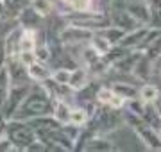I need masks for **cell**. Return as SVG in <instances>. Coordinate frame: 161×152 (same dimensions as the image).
Masks as SVG:
<instances>
[{
    "label": "cell",
    "mask_w": 161,
    "mask_h": 152,
    "mask_svg": "<svg viewBox=\"0 0 161 152\" xmlns=\"http://www.w3.org/2000/svg\"><path fill=\"white\" fill-rule=\"evenodd\" d=\"M111 88H113V91H115L116 95H120L124 100H131V99H136L138 97V88L136 86H132V84H129V82H111L109 84Z\"/></svg>",
    "instance_id": "23"
},
{
    "label": "cell",
    "mask_w": 161,
    "mask_h": 152,
    "mask_svg": "<svg viewBox=\"0 0 161 152\" xmlns=\"http://www.w3.org/2000/svg\"><path fill=\"white\" fill-rule=\"evenodd\" d=\"M72 107L68 100H54V109H52V117L56 118L59 123H68L70 122V113Z\"/></svg>",
    "instance_id": "19"
},
{
    "label": "cell",
    "mask_w": 161,
    "mask_h": 152,
    "mask_svg": "<svg viewBox=\"0 0 161 152\" xmlns=\"http://www.w3.org/2000/svg\"><path fill=\"white\" fill-rule=\"evenodd\" d=\"M159 73H161V72H159Z\"/></svg>",
    "instance_id": "36"
},
{
    "label": "cell",
    "mask_w": 161,
    "mask_h": 152,
    "mask_svg": "<svg viewBox=\"0 0 161 152\" xmlns=\"http://www.w3.org/2000/svg\"><path fill=\"white\" fill-rule=\"evenodd\" d=\"M31 4V0H4V9H6L7 20H16L18 14Z\"/></svg>",
    "instance_id": "21"
},
{
    "label": "cell",
    "mask_w": 161,
    "mask_h": 152,
    "mask_svg": "<svg viewBox=\"0 0 161 152\" xmlns=\"http://www.w3.org/2000/svg\"><path fill=\"white\" fill-rule=\"evenodd\" d=\"M29 6L32 7L41 18H45V20L50 18L52 14H54V9H56V6H54L52 0H31Z\"/></svg>",
    "instance_id": "25"
},
{
    "label": "cell",
    "mask_w": 161,
    "mask_h": 152,
    "mask_svg": "<svg viewBox=\"0 0 161 152\" xmlns=\"http://www.w3.org/2000/svg\"><path fill=\"white\" fill-rule=\"evenodd\" d=\"M6 136L14 143V147L18 150H27L31 143H34L38 140V134H36L34 129L31 127L25 120H18V118L7 120Z\"/></svg>",
    "instance_id": "3"
},
{
    "label": "cell",
    "mask_w": 161,
    "mask_h": 152,
    "mask_svg": "<svg viewBox=\"0 0 161 152\" xmlns=\"http://www.w3.org/2000/svg\"><path fill=\"white\" fill-rule=\"evenodd\" d=\"M90 79H92V73L86 66H74L72 72H70L68 86L77 93V91H82L90 86Z\"/></svg>",
    "instance_id": "10"
},
{
    "label": "cell",
    "mask_w": 161,
    "mask_h": 152,
    "mask_svg": "<svg viewBox=\"0 0 161 152\" xmlns=\"http://www.w3.org/2000/svg\"><path fill=\"white\" fill-rule=\"evenodd\" d=\"M125 9L129 13H131L132 16L138 20L142 25H149L150 22V7H149V2H145V0H142V2H127L125 4Z\"/></svg>",
    "instance_id": "14"
},
{
    "label": "cell",
    "mask_w": 161,
    "mask_h": 152,
    "mask_svg": "<svg viewBox=\"0 0 161 152\" xmlns=\"http://www.w3.org/2000/svg\"><path fill=\"white\" fill-rule=\"evenodd\" d=\"M90 122V113L84 106H77V107H72V113H70V122L77 127H84L86 123Z\"/></svg>",
    "instance_id": "26"
},
{
    "label": "cell",
    "mask_w": 161,
    "mask_h": 152,
    "mask_svg": "<svg viewBox=\"0 0 161 152\" xmlns=\"http://www.w3.org/2000/svg\"><path fill=\"white\" fill-rule=\"evenodd\" d=\"M100 32H102V34L109 40V43L113 45V47H115V45H118V43L122 41V38L127 34L125 30L120 29V27H116V25H108V27H106V29H102Z\"/></svg>",
    "instance_id": "28"
},
{
    "label": "cell",
    "mask_w": 161,
    "mask_h": 152,
    "mask_svg": "<svg viewBox=\"0 0 161 152\" xmlns=\"http://www.w3.org/2000/svg\"><path fill=\"white\" fill-rule=\"evenodd\" d=\"M6 127H7V118L2 115V111H0V136L6 134Z\"/></svg>",
    "instance_id": "34"
},
{
    "label": "cell",
    "mask_w": 161,
    "mask_h": 152,
    "mask_svg": "<svg viewBox=\"0 0 161 152\" xmlns=\"http://www.w3.org/2000/svg\"><path fill=\"white\" fill-rule=\"evenodd\" d=\"M129 127L134 131V134L140 138V141L145 145L147 150H152V152H161V136H159V131L152 129L150 125L142 120V117H136L134 120L129 122Z\"/></svg>",
    "instance_id": "4"
},
{
    "label": "cell",
    "mask_w": 161,
    "mask_h": 152,
    "mask_svg": "<svg viewBox=\"0 0 161 152\" xmlns=\"http://www.w3.org/2000/svg\"><path fill=\"white\" fill-rule=\"evenodd\" d=\"M43 20H45V18H41L31 6L25 7L16 18V22H18L20 27H23V29H34V30H38L41 27V22H43Z\"/></svg>",
    "instance_id": "13"
},
{
    "label": "cell",
    "mask_w": 161,
    "mask_h": 152,
    "mask_svg": "<svg viewBox=\"0 0 161 152\" xmlns=\"http://www.w3.org/2000/svg\"><path fill=\"white\" fill-rule=\"evenodd\" d=\"M118 0H98V9L100 11H108L109 7H113Z\"/></svg>",
    "instance_id": "33"
},
{
    "label": "cell",
    "mask_w": 161,
    "mask_h": 152,
    "mask_svg": "<svg viewBox=\"0 0 161 152\" xmlns=\"http://www.w3.org/2000/svg\"><path fill=\"white\" fill-rule=\"evenodd\" d=\"M25 122L34 129L38 136H40V134H47V133H50V131H56V129H59L61 125H63V123H59L56 118L52 117V115H41V117L29 118V120H25Z\"/></svg>",
    "instance_id": "9"
},
{
    "label": "cell",
    "mask_w": 161,
    "mask_h": 152,
    "mask_svg": "<svg viewBox=\"0 0 161 152\" xmlns=\"http://www.w3.org/2000/svg\"><path fill=\"white\" fill-rule=\"evenodd\" d=\"M70 11H84V9H92L95 0H61Z\"/></svg>",
    "instance_id": "29"
},
{
    "label": "cell",
    "mask_w": 161,
    "mask_h": 152,
    "mask_svg": "<svg viewBox=\"0 0 161 152\" xmlns=\"http://www.w3.org/2000/svg\"><path fill=\"white\" fill-rule=\"evenodd\" d=\"M159 136H161V129H159Z\"/></svg>",
    "instance_id": "35"
},
{
    "label": "cell",
    "mask_w": 161,
    "mask_h": 152,
    "mask_svg": "<svg viewBox=\"0 0 161 152\" xmlns=\"http://www.w3.org/2000/svg\"><path fill=\"white\" fill-rule=\"evenodd\" d=\"M92 36H93V30H90V29L64 24V27L59 32V41H61V45L64 48H70V47L80 48V47H84V45L90 43Z\"/></svg>",
    "instance_id": "5"
},
{
    "label": "cell",
    "mask_w": 161,
    "mask_h": 152,
    "mask_svg": "<svg viewBox=\"0 0 161 152\" xmlns=\"http://www.w3.org/2000/svg\"><path fill=\"white\" fill-rule=\"evenodd\" d=\"M150 7V22L149 25L161 30V0H149Z\"/></svg>",
    "instance_id": "27"
},
{
    "label": "cell",
    "mask_w": 161,
    "mask_h": 152,
    "mask_svg": "<svg viewBox=\"0 0 161 152\" xmlns=\"http://www.w3.org/2000/svg\"><path fill=\"white\" fill-rule=\"evenodd\" d=\"M64 20V24L77 25V27H84L93 32L106 29L108 25H111L109 14L108 11H100V9H84V11H66L61 14Z\"/></svg>",
    "instance_id": "2"
},
{
    "label": "cell",
    "mask_w": 161,
    "mask_h": 152,
    "mask_svg": "<svg viewBox=\"0 0 161 152\" xmlns=\"http://www.w3.org/2000/svg\"><path fill=\"white\" fill-rule=\"evenodd\" d=\"M70 72L72 68H66V66H56L54 70H52V81L59 82V84H68L70 81Z\"/></svg>",
    "instance_id": "30"
},
{
    "label": "cell",
    "mask_w": 161,
    "mask_h": 152,
    "mask_svg": "<svg viewBox=\"0 0 161 152\" xmlns=\"http://www.w3.org/2000/svg\"><path fill=\"white\" fill-rule=\"evenodd\" d=\"M159 97H161L159 88L152 82H143V86L138 88V99L145 104H154V102L159 100Z\"/></svg>",
    "instance_id": "18"
},
{
    "label": "cell",
    "mask_w": 161,
    "mask_h": 152,
    "mask_svg": "<svg viewBox=\"0 0 161 152\" xmlns=\"http://www.w3.org/2000/svg\"><path fill=\"white\" fill-rule=\"evenodd\" d=\"M142 120H143L147 125H150L152 129L159 131V129H161V109L158 107V102H154V104H145L143 106Z\"/></svg>",
    "instance_id": "16"
},
{
    "label": "cell",
    "mask_w": 161,
    "mask_h": 152,
    "mask_svg": "<svg viewBox=\"0 0 161 152\" xmlns=\"http://www.w3.org/2000/svg\"><path fill=\"white\" fill-rule=\"evenodd\" d=\"M52 109H54V99L43 88V84L34 82V86H31L29 93L22 100L14 118L29 120V118L41 117V115H52Z\"/></svg>",
    "instance_id": "1"
},
{
    "label": "cell",
    "mask_w": 161,
    "mask_h": 152,
    "mask_svg": "<svg viewBox=\"0 0 161 152\" xmlns=\"http://www.w3.org/2000/svg\"><path fill=\"white\" fill-rule=\"evenodd\" d=\"M95 102L98 106H106V107H111V109H120V111L125 106V100L122 99L120 95H116L109 84L108 86H98L95 90Z\"/></svg>",
    "instance_id": "8"
},
{
    "label": "cell",
    "mask_w": 161,
    "mask_h": 152,
    "mask_svg": "<svg viewBox=\"0 0 161 152\" xmlns=\"http://www.w3.org/2000/svg\"><path fill=\"white\" fill-rule=\"evenodd\" d=\"M142 52H143L145 56L152 61V63L161 61V32H158V34H156L154 38L147 43V47H145Z\"/></svg>",
    "instance_id": "22"
},
{
    "label": "cell",
    "mask_w": 161,
    "mask_h": 152,
    "mask_svg": "<svg viewBox=\"0 0 161 152\" xmlns=\"http://www.w3.org/2000/svg\"><path fill=\"white\" fill-rule=\"evenodd\" d=\"M27 73L32 82H45L47 79H50L52 68H48V63H41L36 59L34 63H31L27 66Z\"/></svg>",
    "instance_id": "15"
},
{
    "label": "cell",
    "mask_w": 161,
    "mask_h": 152,
    "mask_svg": "<svg viewBox=\"0 0 161 152\" xmlns=\"http://www.w3.org/2000/svg\"><path fill=\"white\" fill-rule=\"evenodd\" d=\"M18 59H20L25 66H29L31 63L36 61V56H34V52H20L18 54Z\"/></svg>",
    "instance_id": "32"
},
{
    "label": "cell",
    "mask_w": 161,
    "mask_h": 152,
    "mask_svg": "<svg viewBox=\"0 0 161 152\" xmlns=\"http://www.w3.org/2000/svg\"><path fill=\"white\" fill-rule=\"evenodd\" d=\"M29 90H31V84H13L11 86V91H9V95H7L6 104L2 106V109H0L2 115H4L7 120L14 118L18 107H20V104H22V100L25 99V95L29 93Z\"/></svg>",
    "instance_id": "6"
},
{
    "label": "cell",
    "mask_w": 161,
    "mask_h": 152,
    "mask_svg": "<svg viewBox=\"0 0 161 152\" xmlns=\"http://www.w3.org/2000/svg\"><path fill=\"white\" fill-rule=\"evenodd\" d=\"M88 45H92V47L95 48L98 54H102V56H106V54H108L111 48H113V45L109 43V40H108V38H106V36H104L100 30L93 32L92 40H90V43H88Z\"/></svg>",
    "instance_id": "24"
},
{
    "label": "cell",
    "mask_w": 161,
    "mask_h": 152,
    "mask_svg": "<svg viewBox=\"0 0 161 152\" xmlns=\"http://www.w3.org/2000/svg\"><path fill=\"white\" fill-rule=\"evenodd\" d=\"M36 45H38V30L23 29L22 27V32H20V43H18L20 52H34Z\"/></svg>",
    "instance_id": "17"
},
{
    "label": "cell",
    "mask_w": 161,
    "mask_h": 152,
    "mask_svg": "<svg viewBox=\"0 0 161 152\" xmlns=\"http://www.w3.org/2000/svg\"><path fill=\"white\" fill-rule=\"evenodd\" d=\"M0 152H18V149L14 147V143H13L6 134L0 136Z\"/></svg>",
    "instance_id": "31"
},
{
    "label": "cell",
    "mask_w": 161,
    "mask_h": 152,
    "mask_svg": "<svg viewBox=\"0 0 161 152\" xmlns=\"http://www.w3.org/2000/svg\"><path fill=\"white\" fill-rule=\"evenodd\" d=\"M108 14H109L111 25H116V27L124 29L125 32L142 27V24H140L138 20H136V18L125 9V6H113V7H109V9H108Z\"/></svg>",
    "instance_id": "7"
},
{
    "label": "cell",
    "mask_w": 161,
    "mask_h": 152,
    "mask_svg": "<svg viewBox=\"0 0 161 152\" xmlns=\"http://www.w3.org/2000/svg\"><path fill=\"white\" fill-rule=\"evenodd\" d=\"M11 86H13L11 75H9L7 66L4 64V66H0V109H2V106L6 104L7 95L11 91Z\"/></svg>",
    "instance_id": "20"
},
{
    "label": "cell",
    "mask_w": 161,
    "mask_h": 152,
    "mask_svg": "<svg viewBox=\"0 0 161 152\" xmlns=\"http://www.w3.org/2000/svg\"><path fill=\"white\" fill-rule=\"evenodd\" d=\"M82 150H86V152H113V150H116V145L106 134H93L86 141V145H84Z\"/></svg>",
    "instance_id": "11"
},
{
    "label": "cell",
    "mask_w": 161,
    "mask_h": 152,
    "mask_svg": "<svg viewBox=\"0 0 161 152\" xmlns=\"http://www.w3.org/2000/svg\"><path fill=\"white\" fill-rule=\"evenodd\" d=\"M154 64L147 56H145L143 52L140 54V57L136 59V63H134V68H132V75L136 77L138 81L142 82H147L150 79V75H152V72H154Z\"/></svg>",
    "instance_id": "12"
}]
</instances>
